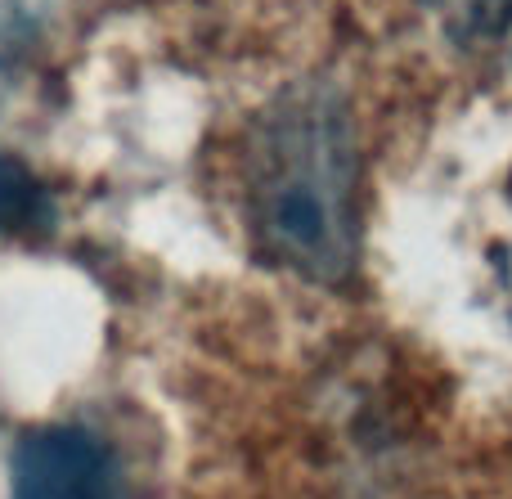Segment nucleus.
<instances>
[{
	"instance_id": "nucleus-1",
	"label": "nucleus",
	"mask_w": 512,
	"mask_h": 499,
	"mask_svg": "<svg viewBox=\"0 0 512 499\" xmlns=\"http://www.w3.org/2000/svg\"><path fill=\"white\" fill-rule=\"evenodd\" d=\"M360 149L351 108L328 81H297L261 113L248 144V221L274 266L342 284L360 257Z\"/></svg>"
},
{
	"instance_id": "nucleus-2",
	"label": "nucleus",
	"mask_w": 512,
	"mask_h": 499,
	"mask_svg": "<svg viewBox=\"0 0 512 499\" xmlns=\"http://www.w3.org/2000/svg\"><path fill=\"white\" fill-rule=\"evenodd\" d=\"M9 486L14 499H122V468L95 432L54 423L14 446Z\"/></svg>"
},
{
	"instance_id": "nucleus-3",
	"label": "nucleus",
	"mask_w": 512,
	"mask_h": 499,
	"mask_svg": "<svg viewBox=\"0 0 512 499\" xmlns=\"http://www.w3.org/2000/svg\"><path fill=\"white\" fill-rule=\"evenodd\" d=\"M423 5L463 54L512 72V0H423Z\"/></svg>"
},
{
	"instance_id": "nucleus-4",
	"label": "nucleus",
	"mask_w": 512,
	"mask_h": 499,
	"mask_svg": "<svg viewBox=\"0 0 512 499\" xmlns=\"http://www.w3.org/2000/svg\"><path fill=\"white\" fill-rule=\"evenodd\" d=\"M50 225V194L41 180L0 149V234H32Z\"/></svg>"
},
{
	"instance_id": "nucleus-5",
	"label": "nucleus",
	"mask_w": 512,
	"mask_h": 499,
	"mask_svg": "<svg viewBox=\"0 0 512 499\" xmlns=\"http://www.w3.org/2000/svg\"><path fill=\"white\" fill-rule=\"evenodd\" d=\"M495 279H499V293H504V306L512 315V180H508V198H504V230L495 239Z\"/></svg>"
}]
</instances>
